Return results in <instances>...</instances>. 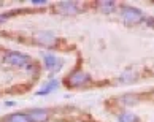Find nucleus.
<instances>
[{
  "label": "nucleus",
  "mask_w": 154,
  "mask_h": 122,
  "mask_svg": "<svg viewBox=\"0 0 154 122\" xmlns=\"http://www.w3.org/2000/svg\"><path fill=\"white\" fill-rule=\"evenodd\" d=\"M32 3H35V5H45V3H46V0H33Z\"/></svg>",
  "instance_id": "13"
},
{
  "label": "nucleus",
  "mask_w": 154,
  "mask_h": 122,
  "mask_svg": "<svg viewBox=\"0 0 154 122\" xmlns=\"http://www.w3.org/2000/svg\"><path fill=\"white\" fill-rule=\"evenodd\" d=\"M27 116L30 117L32 122H45L48 119V111H45V109H30Z\"/></svg>",
  "instance_id": "4"
},
{
  "label": "nucleus",
  "mask_w": 154,
  "mask_h": 122,
  "mask_svg": "<svg viewBox=\"0 0 154 122\" xmlns=\"http://www.w3.org/2000/svg\"><path fill=\"white\" fill-rule=\"evenodd\" d=\"M45 63H46V67H48L49 70H53V67L57 70V68L62 65V62L57 60L54 56H51V54H45Z\"/></svg>",
  "instance_id": "7"
},
{
  "label": "nucleus",
  "mask_w": 154,
  "mask_h": 122,
  "mask_svg": "<svg viewBox=\"0 0 154 122\" xmlns=\"http://www.w3.org/2000/svg\"><path fill=\"white\" fill-rule=\"evenodd\" d=\"M56 87H57V83H56V81H49V83L45 86L43 89L38 90V95H46V94H49L53 89H56Z\"/></svg>",
  "instance_id": "10"
},
{
  "label": "nucleus",
  "mask_w": 154,
  "mask_h": 122,
  "mask_svg": "<svg viewBox=\"0 0 154 122\" xmlns=\"http://www.w3.org/2000/svg\"><path fill=\"white\" fill-rule=\"evenodd\" d=\"M88 81H89L88 75H84L83 72H78V70H75V72H72V73L67 76V86H68V87H79V86L86 84Z\"/></svg>",
  "instance_id": "2"
},
{
  "label": "nucleus",
  "mask_w": 154,
  "mask_h": 122,
  "mask_svg": "<svg viewBox=\"0 0 154 122\" xmlns=\"http://www.w3.org/2000/svg\"><path fill=\"white\" fill-rule=\"evenodd\" d=\"M121 102L124 105H137V103H138V97L132 95V94H127V95H122L121 97Z\"/></svg>",
  "instance_id": "11"
},
{
  "label": "nucleus",
  "mask_w": 154,
  "mask_h": 122,
  "mask_svg": "<svg viewBox=\"0 0 154 122\" xmlns=\"http://www.w3.org/2000/svg\"><path fill=\"white\" fill-rule=\"evenodd\" d=\"M121 16H122V19L127 22V24H130V26L140 24V22L145 19L143 13H141L140 10L134 8V7H122V10H121Z\"/></svg>",
  "instance_id": "1"
},
{
  "label": "nucleus",
  "mask_w": 154,
  "mask_h": 122,
  "mask_svg": "<svg viewBox=\"0 0 154 122\" xmlns=\"http://www.w3.org/2000/svg\"><path fill=\"white\" fill-rule=\"evenodd\" d=\"M59 11L64 14H76L79 11V8L76 7L75 2H62L59 5Z\"/></svg>",
  "instance_id": "5"
},
{
  "label": "nucleus",
  "mask_w": 154,
  "mask_h": 122,
  "mask_svg": "<svg viewBox=\"0 0 154 122\" xmlns=\"http://www.w3.org/2000/svg\"><path fill=\"white\" fill-rule=\"evenodd\" d=\"M99 7L103 13H113L116 8V3L111 2V0H105V2H99Z\"/></svg>",
  "instance_id": "8"
},
{
  "label": "nucleus",
  "mask_w": 154,
  "mask_h": 122,
  "mask_svg": "<svg viewBox=\"0 0 154 122\" xmlns=\"http://www.w3.org/2000/svg\"><path fill=\"white\" fill-rule=\"evenodd\" d=\"M27 60L29 59L26 56L18 54V52H8L3 57L5 63H10V65H14V67H24V65H27Z\"/></svg>",
  "instance_id": "3"
},
{
  "label": "nucleus",
  "mask_w": 154,
  "mask_h": 122,
  "mask_svg": "<svg viewBox=\"0 0 154 122\" xmlns=\"http://www.w3.org/2000/svg\"><path fill=\"white\" fill-rule=\"evenodd\" d=\"M8 122H32L30 117L24 113H16V114H11L8 117Z\"/></svg>",
  "instance_id": "9"
},
{
  "label": "nucleus",
  "mask_w": 154,
  "mask_h": 122,
  "mask_svg": "<svg viewBox=\"0 0 154 122\" xmlns=\"http://www.w3.org/2000/svg\"><path fill=\"white\" fill-rule=\"evenodd\" d=\"M119 122H137V117L130 113H122L119 116Z\"/></svg>",
  "instance_id": "12"
},
{
  "label": "nucleus",
  "mask_w": 154,
  "mask_h": 122,
  "mask_svg": "<svg viewBox=\"0 0 154 122\" xmlns=\"http://www.w3.org/2000/svg\"><path fill=\"white\" fill-rule=\"evenodd\" d=\"M37 40H40L38 43L46 44V46H53V44L56 43V38H54L51 33H48V32H40V33H37Z\"/></svg>",
  "instance_id": "6"
}]
</instances>
